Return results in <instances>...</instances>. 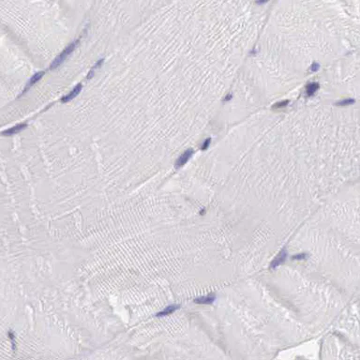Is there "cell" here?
Wrapping results in <instances>:
<instances>
[{"mask_svg": "<svg viewBox=\"0 0 360 360\" xmlns=\"http://www.w3.org/2000/svg\"><path fill=\"white\" fill-rule=\"evenodd\" d=\"M179 308H180L179 305H171V306H168L167 308H165V309H163L162 311L159 312V313L157 314V316H165V315H169V314L174 312V311H175L176 309H178Z\"/></svg>", "mask_w": 360, "mask_h": 360, "instance_id": "ba28073f", "label": "cell"}, {"mask_svg": "<svg viewBox=\"0 0 360 360\" xmlns=\"http://www.w3.org/2000/svg\"><path fill=\"white\" fill-rule=\"evenodd\" d=\"M192 153H193V151L191 149H189V150H187V151H185L181 156L177 159V160L175 162V167L179 168V167H182L183 165H185L188 162V160L191 158Z\"/></svg>", "mask_w": 360, "mask_h": 360, "instance_id": "7a4b0ae2", "label": "cell"}, {"mask_svg": "<svg viewBox=\"0 0 360 360\" xmlns=\"http://www.w3.org/2000/svg\"><path fill=\"white\" fill-rule=\"evenodd\" d=\"M77 43H78V41L70 43V44L69 45V46H68L61 54H60L58 56L55 57V59L54 60L53 63H52L51 66H50V69H55L56 68H58L60 65H61V64L65 61V60H66V58L74 51V49H75V47H76Z\"/></svg>", "mask_w": 360, "mask_h": 360, "instance_id": "6da1fadb", "label": "cell"}, {"mask_svg": "<svg viewBox=\"0 0 360 360\" xmlns=\"http://www.w3.org/2000/svg\"><path fill=\"white\" fill-rule=\"evenodd\" d=\"M306 256H307V255H306L305 253H302V254H297V255H295V256H294V257H293V259H294V260H303V259H305V258H306Z\"/></svg>", "mask_w": 360, "mask_h": 360, "instance_id": "30bf717a", "label": "cell"}, {"mask_svg": "<svg viewBox=\"0 0 360 360\" xmlns=\"http://www.w3.org/2000/svg\"><path fill=\"white\" fill-rule=\"evenodd\" d=\"M26 127H27V125H26V124H24V123L18 124V125H16V126H14V127H12V128H10V129H6L5 131H3V134H4V135H6V136H10V135H15V134L19 133L20 131H22L23 129H24Z\"/></svg>", "mask_w": 360, "mask_h": 360, "instance_id": "5b68a950", "label": "cell"}, {"mask_svg": "<svg viewBox=\"0 0 360 360\" xmlns=\"http://www.w3.org/2000/svg\"><path fill=\"white\" fill-rule=\"evenodd\" d=\"M286 258H287V251H286V249H283L282 250H280V252L279 253L278 256L272 261L270 267H271V268H276L277 266H279V264L284 263L285 260H286Z\"/></svg>", "mask_w": 360, "mask_h": 360, "instance_id": "3957f363", "label": "cell"}, {"mask_svg": "<svg viewBox=\"0 0 360 360\" xmlns=\"http://www.w3.org/2000/svg\"><path fill=\"white\" fill-rule=\"evenodd\" d=\"M318 87H319V84H315V83L309 84L308 87H307V94H308L309 96L313 95L315 92H316V90L318 89Z\"/></svg>", "mask_w": 360, "mask_h": 360, "instance_id": "9c48e42d", "label": "cell"}, {"mask_svg": "<svg viewBox=\"0 0 360 360\" xmlns=\"http://www.w3.org/2000/svg\"><path fill=\"white\" fill-rule=\"evenodd\" d=\"M209 144H210V139H207V140H206V141L204 142V145L202 146V149H203V150H204V149H206Z\"/></svg>", "mask_w": 360, "mask_h": 360, "instance_id": "8fae6325", "label": "cell"}, {"mask_svg": "<svg viewBox=\"0 0 360 360\" xmlns=\"http://www.w3.org/2000/svg\"><path fill=\"white\" fill-rule=\"evenodd\" d=\"M82 88H83V86H82L81 84H77L76 86H75V87L72 89V91H71L69 95H67V96H65V97H63V98L61 99V101H62L63 103H66V102H68V101L72 100L74 98H76V97L79 95V93L81 92Z\"/></svg>", "mask_w": 360, "mask_h": 360, "instance_id": "277c9868", "label": "cell"}, {"mask_svg": "<svg viewBox=\"0 0 360 360\" xmlns=\"http://www.w3.org/2000/svg\"><path fill=\"white\" fill-rule=\"evenodd\" d=\"M45 74V72L44 71H39V72H37L36 74H34L33 76L31 77V79H30L29 81H28V83L26 84V85H25V87H24V91H26V90L29 88V87H31V86H33L35 84H37L42 77H43V75Z\"/></svg>", "mask_w": 360, "mask_h": 360, "instance_id": "8992f818", "label": "cell"}, {"mask_svg": "<svg viewBox=\"0 0 360 360\" xmlns=\"http://www.w3.org/2000/svg\"><path fill=\"white\" fill-rule=\"evenodd\" d=\"M215 299H216L215 294H207L205 296H201L194 299V302L198 304H211L215 301Z\"/></svg>", "mask_w": 360, "mask_h": 360, "instance_id": "52a82bcc", "label": "cell"}]
</instances>
